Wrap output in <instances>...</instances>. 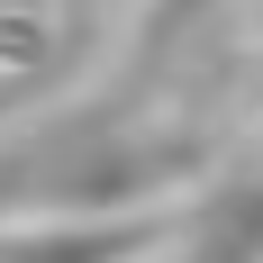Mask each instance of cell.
Wrapping results in <instances>:
<instances>
[{"instance_id":"cell-1","label":"cell","mask_w":263,"mask_h":263,"mask_svg":"<svg viewBox=\"0 0 263 263\" xmlns=\"http://www.w3.org/2000/svg\"><path fill=\"white\" fill-rule=\"evenodd\" d=\"M218 163V136L155 118L145 91H91V100H54V118L18 127L0 145V227H36V218H136L163 209Z\"/></svg>"},{"instance_id":"cell-2","label":"cell","mask_w":263,"mask_h":263,"mask_svg":"<svg viewBox=\"0 0 263 263\" xmlns=\"http://www.w3.org/2000/svg\"><path fill=\"white\" fill-rule=\"evenodd\" d=\"M182 236L173 209L136 218H36V227H0V263H145Z\"/></svg>"},{"instance_id":"cell-3","label":"cell","mask_w":263,"mask_h":263,"mask_svg":"<svg viewBox=\"0 0 263 263\" xmlns=\"http://www.w3.org/2000/svg\"><path fill=\"white\" fill-rule=\"evenodd\" d=\"M173 263H263V173H218L182 209Z\"/></svg>"},{"instance_id":"cell-4","label":"cell","mask_w":263,"mask_h":263,"mask_svg":"<svg viewBox=\"0 0 263 263\" xmlns=\"http://www.w3.org/2000/svg\"><path fill=\"white\" fill-rule=\"evenodd\" d=\"M218 18V0H136V36H127V91H155L191 46L200 27Z\"/></svg>"},{"instance_id":"cell-5","label":"cell","mask_w":263,"mask_h":263,"mask_svg":"<svg viewBox=\"0 0 263 263\" xmlns=\"http://www.w3.org/2000/svg\"><path fill=\"white\" fill-rule=\"evenodd\" d=\"M36 91H46V73H0V127H9L27 100H36Z\"/></svg>"},{"instance_id":"cell-6","label":"cell","mask_w":263,"mask_h":263,"mask_svg":"<svg viewBox=\"0 0 263 263\" xmlns=\"http://www.w3.org/2000/svg\"><path fill=\"white\" fill-rule=\"evenodd\" d=\"M0 27H9V36H27V27H46V0H9V18H0Z\"/></svg>"}]
</instances>
